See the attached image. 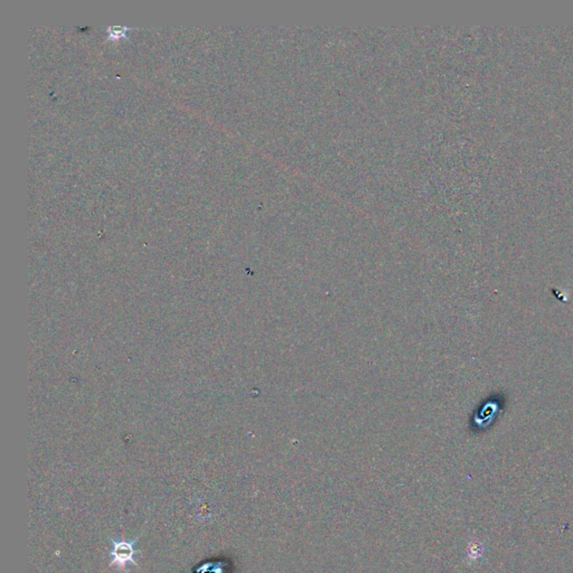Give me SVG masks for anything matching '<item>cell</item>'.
Here are the masks:
<instances>
[{
  "instance_id": "cell-1",
  "label": "cell",
  "mask_w": 573,
  "mask_h": 573,
  "mask_svg": "<svg viewBox=\"0 0 573 573\" xmlns=\"http://www.w3.org/2000/svg\"><path fill=\"white\" fill-rule=\"evenodd\" d=\"M138 541V538L133 540L131 542L124 541H115L113 540V551H111V556H113V561L110 565H117L119 567H124L127 565V563L137 565V562L135 560V556L139 552L135 550V542Z\"/></svg>"
}]
</instances>
